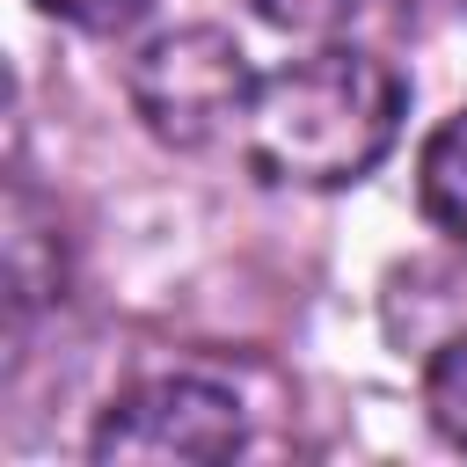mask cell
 <instances>
[{"mask_svg": "<svg viewBox=\"0 0 467 467\" xmlns=\"http://www.w3.org/2000/svg\"><path fill=\"white\" fill-rule=\"evenodd\" d=\"M124 95L139 109V124L175 146V153H197L226 131H241L248 117V95H255V73L241 58V44L212 22H190V29H168L153 36L131 66H124Z\"/></svg>", "mask_w": 467, "mask_h": 467, "instance_id": "7a4b0ae2", "label": "cell"}, {"mask_svg": "<svg viewBox=\"0 0 467 467\" xmlns=\"http://www.w3.org/2000/svg\"><path fill=\"white\" fill-rule=\"evenodd\" d=\"M416 197H423L431 226H438L445 241H460V248H467V109H452V117L423 139Z\"/></svg>", "mask_w": 467, "mask_h": 467, "instance_id": "277c9868", "label": "cell"}, {"mask_svg": "<svg viewBox=\"0 0 467 467\" xmlns=\"http://www.w3.org/2000/svg\"><path fill=\"white\" fill-rule=\"evenodd\" d=\"M241 438H248L241 431V401L226 387L168 372V379H146L124 401H109L88 452L102 467L109 460H234Z\"/></svg>", "mask_w": 467, "mask_h": 467, "instance_id": "3957f363", "label": "cell"}, {"mask_svg": "<svg viewBox=\"0 0 467 467\" xmlns=\"http://www.w3.org/2000/svg\"><path fill=\"white\" fill-rule=\"evenodd\" d=\"M409 117V88L387 58L372 51H314L255 80L248 117H241V153L263 182H299V190H343L365 182Z\"/></svg>", "mask_w": 467, "mask_h": 467, "instance_id": "6da1fadb", "label": "cell"}, {"mask_svg": "<svg viewBox=\"0 0 467 467\" xmlns=\"http://www.w3.org/2000/svg\"><path fill=\"white\" fill-rule=\"evenodd\" d=\"M423 409H431L438 438L467 452V328H452L431 350V365H423Z\"/></svg>", "mask_w": 467, "mask_h": 467, "instance_id": "5b68a950", "label": "cell"}, {"mask_svg": "<svg viewBox=\"0 0 467 467\" xmlns=\"http://www.w3.org/2000/svg\"><path fill=\"white\" fill-rule=\"evenodd\" d=\"M263 7V22H277V29H336L343 15H358L365 0H255Z\"/></svg>", "mask_w": 467, "mask_h": 467, "instance_id": "52a82bcc", "label": "cell"}, {"mask_svg": "<svg viewBox=\"0 0 467 467\" xmlns=\"http://www.w3.org/2000/svg\"><path fill=\"white\" fill-rule=\"evenodd\" d=\"M44 15H58V22H73V29H124V22H139L153 0H36Z\"/></svg>", "mask_w": 467, "mask_h": 467, "instance_id": "8992f818", "label": "cell"}]
</instances>
